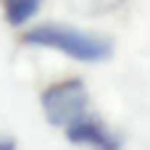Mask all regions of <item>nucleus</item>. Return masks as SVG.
<instances>
[{
  "instance_id": "obj_1",
  "label": "nucleus",
  "mask_w": 150,
  "mask_h": 150,
  "mask_svg": "<svg viewBox=\"0 0 150 150\" xmlns=\"http://www.w3.org/2000/svg\"><path fill=\"white\" fill-rule=\"evenodd\" d=\"M24 45L32 47H47V50H58L74 61L82 63H100L108 61L113 55V42L103 34H90L66 24H40L32 26L21 34Z\"/></svg>"
},
{
  "instance_id": "obj_2",
  "label": "nucleus",
  "mask_w": 150,
  "mask_h": 150,
  "mask_svg": "<svg viewBox=\"0 0 150 150\" xmlns=\"http://www.w3.org/2000/svg\"><path fill=\"white\" fill-rule=\"evenodd\" d=\"M87 108H90V92L82 79H66V82L50 84L42 92V111L53 127L66 129L87 119Z\"/></svg>"
},
{
  "instance_id": "obj_3",
  "label": "nucleus",
  "mask_w": 150,
  "mask_h": 150,
  "mask_svg": "<svg viewBox=\"0 0 150 150\" xmlns=\"http://www.w3.org/2000/svg\"><path fill=\"white\" fill-rule=\"evenodd\" d=\"M66 137L74 145H87L95 150H121V140L92 119H82V121L66 127Z\"/></svg>"
},
{
  "instance_id": "obj_4",
  "label": "nucleus",
  "mask_w": 150,
  "mask_h": 150,
  "mask_svg": "<svg viewBox=\"0 0 150 150\" xmlns=\"http://www.w3.org/2000/svg\"><path fill=\"white\" fill-rule=\"evenodd\" d=\"M5 3V18L11 26H21L26 24L37 11H40V3L42 0H3Z\"/></svg>"
},
{
  "instance_id": "obj_5",
  "label": "nucleus",
  "mask_w": 150,
  "mask_h": 150,
  "mask_svg": "<svg viewBox=\"0 0 150 150\" xmlns=\"http://www.w3.org/2000/svg\"><path fill=\"white\" fill-rule=\"evenodd\" d=\"M0 150H16V140L13 137H0Z\"/></svg>"
}]
</instances>
